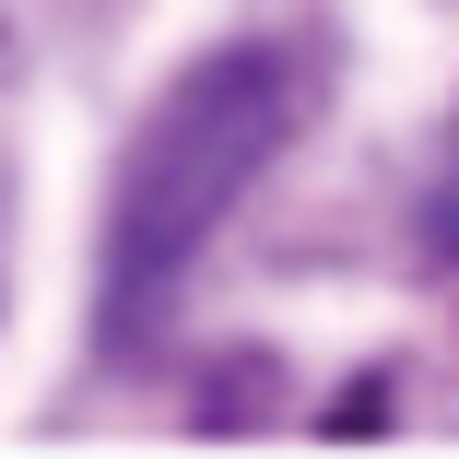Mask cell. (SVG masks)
Returning <instances> with one entry per match:
<instances>
[{
  "label": "cell",
  "mask_w": 459,
  "mask_h": 459,
  "mask_svg": "<svg viewBox=\"0 0 459 459\" xmlns=\"http://www.w3.org/2000/svg\"><path fill=\"white\" fill-rule=\"evenodd\" d=\"M295 142V59L283 48H201L189 71L142 107L118 177H107V247H95V318H107V353L142 365L165 307L189 295L201 247L236 224V201L259 189Z\"/></svg>",
  "instance_id": "obj_1"
}]
</instances>
